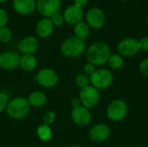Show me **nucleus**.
I'll return each mask as SVG.
<instances>
[{
    "mask_svg": "<svg viewBox=\"0 0 148 147\" xmlns=\"http://www.w3.org/2000/svg\"><path fill=\"white\" fill-rule=\"evenodd\" d=\"M86 58L88 62L96 66H103L108 63L110 56V46L103 41H95L91 43L86 50Z\"/></svg>",
    "mask_w": 148,
    "mask_h": 147,
    "instance_id": "1",
    "label": "nucleus"
},
{
    "mask_svg": "<svg viewBox=\"0 0 148 147\" xmlns=\"http://www.w3.org/2000/svg\"><path fill=\"white\" fill-rule=\"evenodd\" d=\"M85 41L80 40L75 36H69L64 39L61 44L60 49L62 54L69 59H76L82 56L87 50Z\"/></svg>",
    "mask_w": 148,
    "mask_h": 147,
    "instance_id": "2",
    "label": "nucleus"
},
{
    "mask_svg": "<svg viewBox=\"0 0 148 147\" xmlns=\"http://www.w3.org/2000/svg\"><path fill=\"white\" fill-rule=\"evenodd\" d=\"M30 109V105L24 97H16L10 100L5 109L8 116L14 120H22L25 118Z\"/></svg>",
    "mask_w": 148,
    "mask_h": 147,
    "instance_id": "3",
    "label": "nucleus"
},
{
    "mask_svg": "<svg viewBox=\"0 0 148 147\" xmlns=\"http://www.w3.org/2000/svg\"><path fill=\"white\" fill-rule=\"evenodd\" d=\"M90 85L96 89L103 90L108 88L114 81L113 72L108 68H99L89 76Z\"/></svg>",
    "mask_w": 148,
    "mask_h": 147,
    "instance_id": "4",
    "label": "nucleus"
},
{
    "mask_svg": "<svg viewBox=\"0 0 148 147\" xmlns=\"http://www.w3.org/2000/svg\"><path fill=\"white\" fill-rule=\"evenodd\" d=\"M107 117L114 122L123 120L128 113V106L127 102L121 99L113 100L107 107Z\"/></svg>",
    "mask_w": 148,
    "mask_h": 147,
    "instance_id": "5",
    "label": "nucleus"
},
{
    "mask_svg": "<svg viewBox=\"0 0 148 147\" xmlns=\"http://www.w3.org/2000/svg\"><path fill=\"white\" fill-rule=\"evenodd\" d=\"M84 18L90 29H101L107 22V16L104 10L96 6L89 8L85 13Z\"/></svg>",
    "mask_w": 148,
    "mask_h": 147,
    "instance_id": "6",
    "label": "nucleus"
},
{
    "mask_svg": "<svg viewBox=\"0 0 148 147\" xmlns=\"http://www.w3.org/2000/svg\"><path fill=\"white\" fill-rule=\"evenodd\" d=\"M78 97L82 106L87 107L88 109H92L99 104L101 94L98 89L91 85H88V87L80 90Z\"/></svg>",
    "mask_w": 148,
    "mask_h": 147,
    "instance_id": "7",
    "label": "nucleus"
},
{
    "mask_svg": "<svg viewBox=\"0 0 148 147\" xmlns=\"http://www.w3.org/2000/svg\"><path fill=\"white\" fill-rule=\"evenodd\" d=\"M117 51L123 57H133L140 51L139 40L134 37H125L117 43Z\"/></svg>",
    "mask_w": 148,
    "mask_h": 147,
    "instance_id": "8",
    "label": "nucleus"
},
{
    "mask_svg": "<svg viewBox=\"0 0 148 147\" xmlns=\"http://www.w3.org/2000/svg\"><path fill=\"white\" fill-rule=\"evenodd\" d=\"M35 80L40 86L45 88H51L57 85L59 77L54 69L44 68L37 72L35 76Z\"/></svg>",
    "mask_w": 148,
    "mask_h": 147,
    "instance_id": "9",
    "label": "nucleus"
},
{
    "mask_svg": "<svg viewBox=\"0 0 148 147\" xmlns=\"http://www.w3.org/2000/svg\"><path fill=\"white\" fill-rule=\"evenodd\" d=\"M36 11L42 16L49 18L59 12L62 6V0H36Z\"/></svg>",
    "mask_w": 148,
    "mask_h": 147,
    "instance_id": "10",
    "label": "nucleus"
},
{
    "mask_svg": "<svg viewBox=\"0 0 148 147\" xmlns=\"http://www.w3.org/2000/svg\"><path fill=\"white\" fill-rule=\"evenodd\" d=\"M111 135L110 127L104 123L94 125L88 131V138L95 143H102L107 141Z\"/></svg>",
    "mask_w": 148,
    "mask_h": 147,
    "instance_id": "11",
    "label": "nucleus"
},
{
    "mask_svg": "<svg viewBox=\"0 0 148 147\" xmlns=\"http://www.w3.org/2000/svg\"><path fill=\"white\" fill-rule=\"evenodd\" d=\"M62 15L64 17L65 23H67L68 25L75 26L76 23L83 21L85 12L83 10V8L72 3L65 8Z\"/></svg>",
    "mask_w": 148,
    "mask_h": 147,
    "instance_id": "12",
    "label": "nucleus"
},
{
    "mask_svg": "<svg viewBox=\"0 0 148 147\" xmlns=\"http://www.w3.org/2000/svg\"><path fill=\"white\" fill-rule=\"evenodd\" d=\"M21 55L14 50H7L0 54V68L12 70L19 67Z\"/></svg>",
    "mask_w": 148,
    "mask_h": 147,
    "instance_id": "13",
    "label": "nucleus"
},
{
    "mask_svg": "<svg viewBox=\"0 0 148 147\" xmlns=\"http://www.w3.org/2000/svg\"><path fill=\"white\" fill-rule=\"evenodd\" d=\"M71 119L75 125L79 126H87L91 123L92 114L89 109L81 105L72 109Z\"/></svg>",
    "mask_w": 148,
    "mask_h": 147,
    "instance_id": "14",
    "label": "nucleus"
},
{
    "mask_svg": "<svg viewBox=\"0 0 148 147\" xmlns=\"http://www.w3.org/2000/svg\"><path fill=\"white\" fill-rule=\"evenodd\" d=\"M39 48V42L34 36H27L20 40L17 45L18 52L22 55H34Z\"/></svg>",
    "mask_w": 148,
    "mask_h": 147,
    "instance_id": "15",
    "label": "nucleus"
},
{
    "mask_svg": "<svg viewBox=\"0 0 148 147\" xmlns=\"http://www.w3.org/2000/svg\"><path fill=\"white\" fill-rule=\"evenodd\" d=\"M12 8L20 16H29L36 10V0H13Z\"/></svg>",
    "mask_w": 148,
    "mask_h": 147,
    "instance_id": "16",
    "label": "nucleus"
},
{
    "mask_svg": "<svg viewBox=\"0 0 148 147\" xmlns=\"http://www.w3.org/2000/svg\"><path fill=\"white\" fill-rule=\"evenodd\" d=\"M55 29V26L49 18L42 17L41 18L35 26V31L38 37L40 38H48L49 37Z\"/></svg>",
    "mask_w": 148,
    "mask_h": 147,
    "instance_id": "17",
    "label": "nucleus"
},
{
    "mask_svg": "<svg viewBox=\"0 0 148 147\" xmlns=\"http://www.w3.org/2000/svg\"><path fill=\"white\" fill-rule=\"evenodd\" d=\"M37 58L34 55H23L20 58L19 67L26 72H31L37 67Z\"/></svg>",
    "mask_w": 148,
    "mask_h": 147,
    "instance_id": "18",
    "label": "nucleus"
},
{
    "mask_svg": "<svg viewBox=\"0 0 148 147\" xmlns=\"http://www.w3.org/2000/svg\"><path fill=\"white\" fill-rule=\"evenodd\" d=\"M73 32H74V36L77 37L80 40L86 41L90 35L91 29L85 21H82L74 26Z\"/></svg>",
    "mask_w": 148,
    "mask_h": 147,
    "instance_id": "19",
    "label": "nucleus"
},
{
    "mask_svg": "<svg viewBox=\"0 0 148 147\" xmlns=\"http://www.w3.org/2000/svg\"><path fill=\"white\" fill-rule=\"evenodd\" d=\"M27 100H28L30 107L39 108V107H43L46 104L47 96L42 91H34L29 95Z\"/></svg>",
    "mask_w": 148,
    "mask_h": 147,
    "instance_id": "20",
    "label": "nucleus"
},
{
    "mask_svg": "<svg viewBox=\"0 0 148 147\" xmlns=\"http://www.w3.org/2000/svg\"><path fill=\"white\" fill-rule=\"evenodd\" d=\"M124 57L119 53L111 54L108 61V64L112 70L121 69L124 66Z\"/></svg>",
    "mask_w": 148,
    "mask_h": 147,
    "instance_id": "21",
    "label": "nucleus"
},
{
    "mask_svg": "<svg viewBox=\"0 0 148 147\" xmlns=\"http://www.w3.org/2000/svg\"><path fill=\"white\" fill-rule=\"evenodd\" d=\"M36 134L40 140L47 142L52 138V130L49 126L42 124L36 128Z\"/></svg>",
    "mask_w": 148,
    "mask_h": 147,
    "instance_id": "22",
    "label": "nucleus"
},
{
    "mask_svg": "<svg viewBox=\"0 0 148 147\" xmlns=\"http://www.w3.org/2000/svg\"><path fill=\"white\" fill-rule=\"evenodd\" d=\"M75 85L80 89L88 87V85H90L89 76L86 75L85 74H78L75 78Z\"/></svg>",
    "mask_w": 148,
    "mask_h": 147,
    "instance_id": "23",
    "label": "nucleus"
},
{
    "mask_svg": "<svg viewBox=\"0 0 148 147\" xmlns=\"http://www.w3.org/2000/svg\"><path fill=\"white\" fill-rule=\"evenodd\" d=\"M12 39V31L11 29L5 26L0 28V42L7 43Z\"/></svg>",
    "mask_w": 148,
    "mask_h": 147,
    "instance_id": "24",
    "label": "nucleus"
},
{
    "mask_svg": "<svg viewBox=\"0 0 148 147\" xmlns=\"http://www.w3.org/2000/svg\"><path fill=\"white\" fill-rule=\"evenodd\" d=\"M49 19L55 27H61L65 23L63 15L61 12H57V13L54 14L51 17H49Z\"/></svg>",
    "mask_w": 148,
    "mask_h": 147,
    "instance_id": "25",
    "label": "nucleus"
},
{
    "mask_svg": "<svg viewBox=\"0 0 148 147\" xmlns=\"http://www.w3.org/2000/svg\"><path fill=\"white\" fill-rule=\"evenodd\" d=\"M9 19H10V16L8 11L4 8L0 7V28L7 26Z\"/></svg>",
    "mask_w": 148,
    "mask_h": 147,
    "instance_id": "26",
    "label": "nucleus"
},
{
    "mask_svg": "<svg viewBox=\"0 0 148 147\" xmlns=\"http://www.w3.org/2000/svg\"><path fill=\"white\" fill-rule=\"evenodd\" d=\"M42 120H43V124L48 125V126H50L56 120V114H55V113L53 111H48V112H46L44 113V115H43Z\"/></svg>",
    "mask_w": 148,
    "mask_h": 147,
    "instance_id": "27",
    "label": "nucleus"
},
{
    "mask_svg": "<svg viewBox=\"0 0 148 147\" xmlns=\"http://www.w3.org/2000/svg\"><path fill=\"white\" fill-rule=\"evenodd\" d=\"M9 96L4 92H0V113L3 112L9 103Z\"/></svg>",
    "mask_w": 148,
    "mask_h": 147,
    "instance_id": "28",
    "label": "nucleus"
},
{
    "mask_svg": "<svg viewBox=\"0 0 148 147\" xmlns=\"http://www.w3.org/2000/svg\"><path fill=\"white\" fill-rule=\"evenodd\" d=\"M139 71L142 75L148 77V57L143 59L140 62V64H139Z\"/></svg>",
    "mask_w": 148,
    "mask_h": 147,
    "instance_id": "29",
    "label": "nucleus"
},
{
    "mask_svg": "<svg viewBox=\"0 0 148 147\" xmlns=\"http://www.w3.org/2000/svg\"><path fill=\"white\" fill-rule=\"evenodd\" d=\"M96 70L95 68V66L93 65L92 63H89V62H87L84 64L83 66V72L86 75L88 76H90L91 75H93L95 73V71Z\"/></svg>",
    "mask_w": 148,
    "mask_h": 147,
    "instance_id": "30",
    "label": "nucleus"
},
{
    "mask_svg": "<svg viewBox=\"0 0 148 147\" xmlns=\"http://www.w3.org/2000/svg\"><path fill=\"white\" fill-rule=\"evenodd\" d=\"M139 44L140 50L148 52V36H145L139 39Z\"/></svg>",
    "mask_w": 148,
    "mask_h": 147,
    "instance_id": "31",
    "label": "nucleus"
},
{
    "mask_svg": "<svg viewBox=\"0 0 148 147\" xmlns=\"http://www.w3.org/2000/svg\"><path fill=\"white\" fill-rule=\"evenodd\" d=\"M70 104L72 105L73 108H74V107H79V106L82 105L79 97H73V98L71 99V101H70Z\"/></svg>",
    "mask_w": 148,
    "mask_h": 147,
    "instance_id": "32",
    "label": "nucleus"
},
{
    "mask_svg": "<svg viewBox=\"0 0 148 147\" xmlns=\"http://www.w3.org/2000/svg\"><path fill=\"white\" fill-rule=\"evenodd\" d=\"M88 1L89 0H73V3L75 4L76 6L83 8L88 3Z\"/></svg>",
    "mask_w": 148,
    "mask_h": 147,
    "instance_id": "33",
    "label": "nucleus"
},
{
    "mask_svg": "<svg viewBox=\"0 0 148 147\" xmlns=\"http://www.w3.org/2000/svg\"><path fill=\"white\" fill-rule=\"evenodd\" d=\"M8 1L10 0H0V3H7Z\"/></svg>",
    "mask_w": 148,
    "mask_h": 147,
    "instance_id": "34",
    "label": "nucleus"
},
{
    "mask_svg": "<svg viewBox=\"0 0 148 147\" xmlns=\"http://www.w3.org/2000/svg\"><path fill=\"white\" fill-rule=\"evenodd\" d=\"M69 147H82L81 146H78V145H73V146H70Z\"/></svg>",
    "mask_w": 148,
    "mask_h": 147,
    "instance_id": "35",
    "label": "nucleus"
},
{
    "mask_svg": "<svg viewBox=\"0 0 148 147\" xmlns=\"http://www.w3.org/2000/svg\"><path fill=\"white\" fill-rule=\"evenodd\" d=\"M119 2H125V1H127V0H118Z\"/></svg>",
    "mask_w": 148,
    "mask_h": 147,
    "instance_id": "36",
    "label": "nucleus"
},
{
    "mask_svg": "<svg viewBox=\"0 0 148 147\" xmlns=\"http://www.w3.org/2000/svg\"><path fill=\"white\" fill-rule=\"evenodd\" d=\"M147 27H148V16H147Z\"/></svg>",
    "mask_w": 148,
    "mask_h": 147,
    "instance_id": "37",
    "label": "nucleus"
},
{
    "mask_svg": "<svg viewBox=\"0 0 148 147\" xmlns=\"http://www.w3.org/2000/svg\"><path fill=\"white\" fill-rule=\"evenodd\" d=\"M147 147H148V144H147Z\"/></svg>",
    "mask_w": 148,
    "mask_h": 147,
    "instance_id": "38",
    "label": "nucleus"
}]
</instances>
